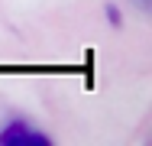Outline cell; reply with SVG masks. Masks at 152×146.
Wrapping results in <instances>:
<instances>
[{
	"label": "cell",
	"instance_id": "obj_1",
	"mask_svg": "<svg viewBox=\"0 0 152 146\" xmlns=\"http://www.w3.org/2000/svg\"><path fill=\"white\" fill-rule=\"evenodd\" d=\"M0 143L3 146H49L52 140L42 130H36L32 123H26V120H10L0 130Z\"/></svg>",
	"mask_w": 152,
	"mask_h": 146
},
{
	"label": "cell",
	"instance_id": "obj_2",
	"mask_svg": "<svg viewBox=\"0 0 152 146\" xmlns=\"http://www.w3.org/2000/svg\"><path fill=\"white\" fill-rule=\"evenodd\" d=\"M107 16H110V23H113V26H120V10H117L113 3H107Z\"/></svg>",
	"mask_w": 152,
	"mask_h": 146
},
{
	"label": "cell",
	"instance_id": "obj_3",
	"mask_svg": "<svg viewBox=\"0 0 152 146\" xmlns=\"http://www.w3.org/2000/svg\"><path fill=\"white\" fill-rule=\"evenodd\" d=\"M139 3H142V10H149V0H139Z\"/></svg>",
	"mask_w": 152,
	"mask_h": 146
}]
</instances>
